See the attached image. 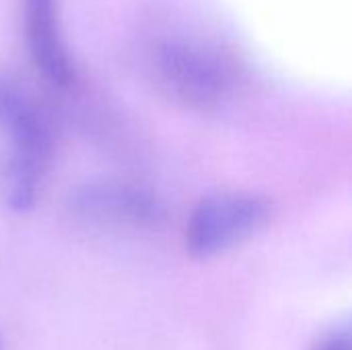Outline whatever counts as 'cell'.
<instances>
[{
	"instance_id": "7a4b0ae2",
	"label": "cell",
	"mask_w": 352,
	"mask_h": 350,
	"mask_svg": "<svg viewBox=\"0 0 352 350\" xmlns=\"http://www.w3.org/2000/svg\"><path fill=\"white\" fill-rule=\"evenodd\" d=\"M270 221V204L252 192H221L204 198L186 223V250L194 258H214L260 233Z\"/></svg>"
},
{
	"instance_id": "277c9868",
	"label": "cell",
	"mask_w": 352,
	"mask_h": 350,
	"mask_svg": "<svg viewBox=\"0 0 352 350\" xmlns=\"http://www.w3.org/2000/svg\"><path fill=\"white\" fill-rule=\"evenodd\" d=\"M25 37L33 64L56 87L74 78L72 62L60 31L56 0H25Z\"/></svg>"
},
{
	"instance_id": "6da1fadb",
	"label": "cell",
	"mask_w": 352,
	"mask_h": 350,
	"mask_svg": "<svg viewBox=\"0 0 352 350\" xmlns=\"http://www.w3.org/2000/svg\"><path fill=\"white\" fill-rule=\"evenodd\" d=\"M52 161V130L33 95L0 72V204L29 210Z\"/></svg>"
},
{
	"instance_id": "8992f818",
	"label": "cell",
	"mask_w": 352,
	"mask_h": 350,
	"mask_svg": "<svg viewBox=\"0 0 352 350\" xmlns=\"http://www.w3.org/2000/svg\"><path fill=\"white\" fill-rule=\"evenodd\" d=\"M311 350H351V326L342 322L326 328L314 340Z\"/></svg>"
},
{
	"instance_id": "5b68a950",
	"label": "cell",
	"mask_w": 352,
	"mask_h": 350,
	"mask_svg": "<svg viewBox=\"0 0 352 350\" xmlns=\"http://www.w3.org/2000/svg\"><path fill=\"white\" fill-rule=\"evenodd\" d=\"M76 206L91 219H105L113 223L142 225L157 219V202L126 186H93L85 188L76 198Z\"/></svg>"
},
{
	"instance_id": "3957f363",
	"label": "cell",
	"mask_w": 352,
	"mask_h": 350,
	"mask_svg": "<svg viewBox=\"0 0 352 350\" xmlns=\"http://www.w3.org/2000/svg\"><path fill=\"white\" fill-rule=\"evenodd\" d=\"M153 70L161 87L177 101L208 109L231 89L227 64L210 50L190 41H163L153 54Z\"/></svg>"
}]
</instances>
